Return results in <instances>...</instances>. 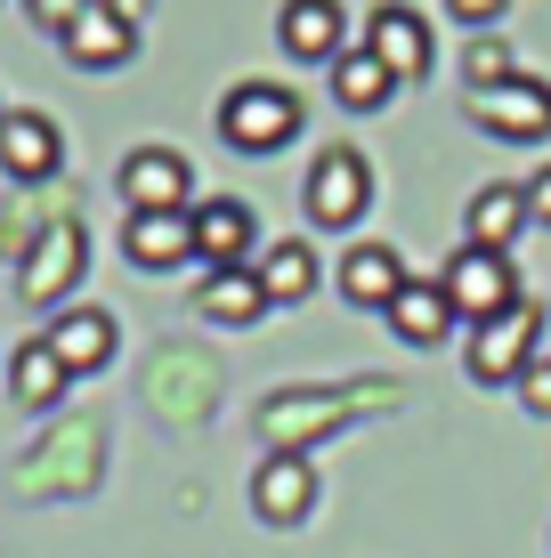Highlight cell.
<instances>
[{"label":"cell","mask_w":551,"mask_h":558,"mask_svg":"<svg viewBox=\"0 0 551 558\" xmlns=\"http://www.w3.org/2000/svg\"><path fill=\"white\" fill-rule=\"evenodd\" d=\"M366 49L382 57L390 82H422L430 65H439V41H430V16L414 9V0H382V9L366 16Z\"/></svg>","instance_id":"9c48e42d"},{"label":"cell","mask_w":551,"mask_h":558,"mask_svg":"<svg viewBox=\"0 0 551 558\" xmlns=\"http://www.w3.org/2000/svg\"><path fill=\"white\" fill-rule=\"evenodd\" d=\"M390 380H357V389H292V397H268V413H260V437H268V453H300L309 437L340 429L349 413L366 405H390Z\"/></svg>","instance_id":"6da1fadb"},{"label":"cell","mask_w":551,"mask_h":558,"mask_svg":"<svg viewBox=\"0 0 551 558\" xmlns=\"http://www.w3.org/2000/svg\"><path fill=\"white\" fill-rule=\"evenodd\" d=\"M89 276V227L73 210H49L41 235L25 243V267H16V300L25 307H73V283Z\"/></svg>","instance_id":"7a4b0ae2"},{"label":"cell","mask_w":551,"mask_h":558,"mask_svg":"<svg viewBox=\"0 0 551 558\" xmlns=\"http://www.w3.org/2000/svg\"><path fill=\"white\" fill-rule=\"evenodd\" d=\"M382 316H390V332L406 340V349H439V340L454 332V307L439 292V276H406V292H397Z\"/></svg>","instance_id":"d6986e66"},{"label":"cell","mask_w":551,"mask_h":558,"mask_svg":"<svg viewBox=\"0 0 551 558\" xmlns=\"http://www.w3.org/2000/svg\"><path fill=\"white\" fill-rule=\"evenodd\" d=\"M503 9H511V0H446V16L470 33V41H479V33H495V25H503Z\"/></svg>","instance_id":"484cf974"},{"label":"cell","mask_w":551,"mask_h":558,"mask_svg":"<svg viewBox=\"0 0 551 558\" xmlns=\"http://www.w3.org/2000/svg\"><path fill=\"white\" fill-rule=\"evenodd\" d=\"M187 227H195V259L203 267H252V243H260L252 203H236V195L187 203Z\"/></svg>","instance_id":"7c38bea8"},{"label":"cell","mask_w":551,"mask_h":558,"mask_svg":"<svg viewBox=\"0 0 551 558\" xmlns=\"http://www.w3.org/2000/svg\"><path fill=\"white\" fill-rule=\"evenodd\" d=\"M470 122H479L487 138L536 146V138H551V82L543 73H503V82L470 89Z\"/></svg>","instance_id":"52a82bcc"},{"label":"cell","mask_w":551,"mask_h":558,"mask_svg":"<svg viewBox=\"0 0 551 558\" xmlns=\"http://www.w3.org/2000/svg\"><path fill=\"white\" fill-rule=\"evenodd\" d=\"M397 292H406V259H397L390 243H349V252H340V300L390 307Z\"/></svg>","instance_id":"7402d4cb"},{"label":"cell","mask_w":551,"mask_h":558,"mask_svg":"<svg viewBox=\"0 0 551 558\" xmlns=\"http://www.w3.org/2000/svg\"><path fill=\"white\" fill-rule=\"evenodd\" d=\"M333 98L349 106V113H382L397 98V82L382 73V57H373V49H340L333 57Z\"/></svg>","instance_id":"cb8c5ba5"},{"label":"cell","mask_w":551,"mask_h":558,"mask_svg":"<svg viewBox=\"0 0 551 558\" xmlns=\"http://www.w3.org/2000/svg\"><path fill=\"white\" fill-rule=\"evenodd\" d=\"M212 389H219V373H212V356H195V349H170V356H155V373H146V405H163L170 421H195L212 405Z\"/></svg>","instance_id":"ac0fdd59"},{"label":"cell","mask_w":551,"mask_h":558,"mask_svg":"<svg viewBox=\"0 0 551 558\" xmlns=\"http://www.w3.org/2000/svg\"><path fill=\"white\" fill-rule=\"evenodd\" d=\"M139 0H82V16H73L57 41H65V57L82 73H113V65H130L139 57Z\"/></svg>","instance_id":"ba28073f"},{"label":"cell","mask_w":551,"mask_h":558,"mask_svg":"<svg viewBox=\"0 0 551 558\" xmlns=\"http://www.w3.org/2000/svg\"><path fill=\"white\" fill-rule=\"evenodd\" d=\"M519 195H527V219H543V227H551V162L536 170V179H519Z\"/></svg>","instance_id":"f1b7e54d"},{"label":"cell","mask_w":551,"mask_h":558,"mask_svg":"<svg viewBox=\"0 0 551 558\" xmlns=\"http://www.w3.org/2000/svg\"><path fill=\"white\" fill-rule=\"evenodd\" d=\"M503 73H519V65H511V49L495 41V33H479V41L463 49V82H470V89H487V82H503Z\"/></svg>","instance_id":"d4e9b609"},{"label":"cell","mask_w":551,"mask_h":558,"mask_svg":"<svg viewBox=\"0 0 551 558\" xmlns=\"http://www.w3.org/2000/svg\"><path fill=\"white\" fill-rule=\"evenodd\" d=\"M543 349H551V316H543L536 300H519V307H503V316L470 324V380L511 389V380H519Z\"/></svg>","instance_id":"277c9868"},{"label":"cell","mask_w":551,"mask_h":558,"mask_svg":"<svg viewBox=\"0 0 551 558\" xmlns=\"http://www.w3.org/2000/svg\"><path fill=\"white\" fill-rule=\"evenodd\" d=\"M0 170H9L16 186H49L57 170H65V130H57L49 113H33V106L0 113Z\"/></svg>","instance_id":"8fae6325"},{"label":"cell","mask_w":551,"mask_h":558,"mask_svg":"<svg viewBox=\"0 0 551 558\" xmlns=\"http://www.w3.org/2000/svg\"><path fill=\"white\" fill-rule=\"evenodd\" d=\"M16 9H25L33 25H41V33H65L73 16H82V0H16Z\"/></svg>","instance_id":"83f0119b"},{"label":"cell","mask_w":551,"mask_h":558,"mask_svg":"<svg viewBox=\"0 0 551 558\" xmlns=\"http://www.w3.org/2000/svg\"><path fill=\"white\" fill-rule=\"evenodd\" d=\"M439 292L454 316H470V324H487V316H503V307H519V267H511V252H470V243H454V259L439 267Z\"/></svg>","instance_id":"8992f818"},{"label":"cell","mask_w":551,"mask_h":558,"mask_svg":"<svg viewBox=\"0 0 551 558\" xmlns=\"http://www.w3.org/2000/svg\"><path fill=\"white\" fill-rule=\"evenodd\" d=\"M511 389H519V405L536 413V421H551V356H536L519 380H511Z\"/></svg>","instance_id":"4316f807"},{"label":"cell","mask_w":551,"mask_h":558,"mask_svg":"<svg viewBox=\"0 0 551 558\" xmlns=\"http://www.w3.org/2000/svg\"><path fill=\"white\" fill-rule=\"evenodd\" d=\"M519 227H527V195H519V179H487V186H470V203H463V243H470V252H511V243H519Z\"/></svg>","instance_id":"e0dca14e"},{"label":"cell","mask_w":551,"mask_h":558,"mask_svg":"<svg viewBox=\"0 0 551 558\" xmlns=\"http://www.w3.org/2000/svg\"><path fill=\"white\" fill-rule=\"evenodd\" d=\"M543 356H551V349H543Z\"/></svg>","instance_id":"4dcf8cb0"},{"label":"cell","mask_w":551,"mask_h":558,"mask_svg":"<svg viewBox=\"0 0 551 558\" xmlns=\"http://www.w3.org/2000/svg\"><path fill=\"white\" fill-rule=\"evenodd\" d=\"M65 389H73V373L49 356V340H16V356H9V405L16 413H49V405H65Z\"/></svg>","instance_id":"44dd1931"},{"label":"cell","mask_w":551,"mask_h":558,"mask_svg":"<svg viewBox=\"0 0 551 558\" xmlns=\"http://www.w3.org/2000/svg\"><path fill=\"white\" fill-rule=\"evenodd\" d=\"M0 113H9V106H0Z\"/></svg>","instance_id":"f546056e"},{"label":"cell","mask_w":551,"mask_h":558,"mask_svg":"<svg viewBox=\"0 0 551 558\" xmlns=\"http://www.w3.org/2000/svg\"><path fill=\"white\" fill-rule=\"evenodd\" d=\"M340 0H284L276 9V41L284 57H300V65H333L340 49H349V25H340Z\"/></svg>","instance_id":"5bb4252c"},{"label":"cell","mask_w":551,"mask_h":558,"mask_svg":"<svg viewBox=\"0 0 551 558\" xmlns=\"http://www.w3.org/2000/svg\"><path fill=\"white\" fill-rule=\"evenodd\" d=\"M113 186H122L130 210H187L195 203V170H187L179 146H130L122 170H113Z\"/></svg>","instance_id":"30bf717a"},{"label":"cell","mask_w":551,"mask_h":558,"mask_svg":"<svg viewBox=\"0 0 551 558\" xmlns=\"http://www.w3.org/2000/svg\"><path fill=\"white\" fill-rule=\"evenodd\" d=\"M300 122H309V106H300L292 82H236L219 98V138L236 154H276L300 138Z\"/></svg>","instance_id":"3957f363"},{"label":"cell","mask_w":551,"mask_h":558,"mask_svg":"<svg viewBox=\"0 0 551 558\" xmlns=\"http://www.w3.org/2000/svg\"><path fill=\"white\" fill-rule=\"evenodd\" d=\"M300 210H309L316 235H340V227H357L373 210V162L357 146H325L309 162V179H300Z\"/></svg>","instance_id":"5b68a950"},{"label":"cell","mask_w":551,"mask_h":558,"mask_svg":"<svg viewBox=\"0 0 551 558\" xmlns=\"http://www.w3.org/2000/svg\"><path fill=\"white\" fill-rule=\"evenodd\" d=\"M195 316L203 324H260V316H268V283H260V267H212V276L195 283Z\"/></svg>","instance_id":"ffe728a7"},{"label":"cell","mask_w":551,"mask_h":558,"mask_svg":"<svg viewBox=\"0 0 551 558\" xmlns=\"http://www.w3.org/2000/svg\"><path fill=\"white\" fill-rule=\"evenodd\" d=\"M252 510L268 518V526H300V518L316 510V470L309 453H268L252 470Z\"/></svg>","instance_id":"9a60e30c"},{"label":"cell","mask_w":551,"mask_h":558,"mask_svg":"<svg viewBox=\"0 0 551 558\" xmlns=\"http://www.w3.org/2000/svg\"><path fill=\"white\" fill-rule=\"evenodd\" d=\"M41 340H49V356L65 364L73 380H82V373H106V364H113V340H122V332H113L106 307L73 300V307H57V316H49V332H41Z\"/></svg>","instance_id":"4fadbf2b"},{"label":"cell","mask_w":551,"mask_h":558,"mask_svg":"<svg viewBox=\"0 0 551 558\" xmlns=\"http://www.w3.org/2000/svg\"><path fill=\"white\" fill-rule=\"evenodd\" d=\"M122 259L146 267V276L187 267V259H195V227H187V210H130V219H122Z\"/></svg>","instance_id":"2e32d148"},{"label":"cell","mask_w":551,"mask_h":558,"mask_svg":"<svg viewBox=\"0 0 551 558\" xmlns=\"http://www.w3.org/2000/svg\"><path fill=\"white\" fill-rule=\"evenodd\" d=\"M252 267H260V283H268V307H292V300H309V292H316V276H325V267H316V252H309L300 235L268 243V252H260Z\"/></svg>","instance_id":"603a6c76"}]
</instances>
